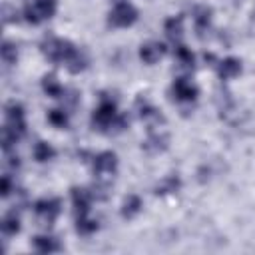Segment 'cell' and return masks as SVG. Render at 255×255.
Listing matches in <instances>:
<instances>
[{"instance_id":"28","label":"cell","mask_w":255,"mask_h":255,"mask_svg":"<svg viewBox=\"0 0 255 255\" xmlns=\"http://www.w3.org/2000/svg\"><path fill=\"white\" fill-rule=\"evenodd\" d=\"M8 155V165L10 167H20V157L18 155H10V153H6Z\"/></svg>"},{"instance_id":"24","label":"cell","mask_w":255,"mask_h":255,"mask_svg":"<svg viewBox=\"0 0 255 255\" xmlns=\"http://www.w3.org/2000/svg\"><path fill=\"white\" fill-rule=\"evenodd\" d=\"M66 68H68L70 74H80V72H84V70L88 68V56H86L82 50H78V52L72 56V60L66 64Z\"/></svg>"},{"instance_id":"3","label":"cell","mask_w":255,"mask_h":255,"mask_svg":"<svg viewBox=\"0 0 255 255\" xmlns=\"http://www.w3.org/2000/svg\"><path fill=\"white\" fill-rule=\"evenodd\" d=\"M58 10L56 0H32L24 8V20L32 26L42 24L44 20H50Z\"/></svg>"},{"instance_id":"4","label":"cell","mask_w":255,"mask_h":255,"mask_svg":"<svg viewBox=\"0 0 255 255\" xmlns=\"http://www.w3.org/2000/svg\"><path fill=\"white\" fill-rule=\"evenodd\" d=\"M139 14L133 4L129 2H116V6L108 14V24L112 28H129L137 22Z\"/></svg>"},{"instance_id":"16","label":"cell","mask_w":255,"mask_h":255,"mask_svg":"<svg viewBox=\"0 0 255 255\" xmlns=\"http://www.w3.org/2000/svg\"><path fill=\"white\" fill-rule=\"evenodd\" d=\"M163 32L169 40L179 42L183 36V16H171L163 22Z\"/></svg>"},{"instance_id":"29","label":"cell","mask_w":255,"mask_h":255,"mask_svg":"<svg viewBox=\"0 0 255 255\" xmlns=\"http://www.w3.org/2000/svg\"><path fill=\"white\" fill-rule=\"evenodd\" d=\"M114 2H126V0H114Z\"/></svg>"},{"instance_id":"20","label":"cell","mask_w":255,"mask_h":255,"mask_svg":"<svg viewBox=\"0 0 255 255\" xmlns=\"http://www.w3.org/2000/svg\"><path fill=\"white\" fill-rule=\"evenodd\" d=\"M32 157L38 161V163H46V161H52L56 157V149L48 143V141H38L32 149Z\"/></svg>"},{"instance_id":"2","label":"cell","mask_w":255,"mask_h":255,"mask_svg":"<svg viewBox=\"0 0 255 255\" xmlns=\"http://www.w3.org/2000/svg\"><path fill=\"white\" fill-rule=\"evenodd\" d=\"M40 50L42 54L54 62V64H68L72 60V56L78 52V48L70 42V40H64V38H56V36H50L46 38L42 44H40Z\"/></svg>"},{"instance_id":"26","label":"cell","mask_w":255,"mask_h":255,"mask_svg":"<svg viewBox=\"0 0 255 255\" xmlns=\"http://www.w3.org/2000/svg\"><path fill=\"white\" fill-rule=\"evenodd\" d=\"M24 118V106L20 102H8L6 104V120H20Z\"/></svg>"},{"instance_id":"7","label":"cell","mask_w":255,"mask_h":255,"mask_svg":"<svg viewBox=\"0 0 255 255\" xmlns=\"http://www.w3.org/2000/svg\"><path fill=\"white\" fill-rule=\"evenodd\" d=\"M92 167H94V173L98 177L114 175L118 169V155L114 151H100L98 155H94Z\"/></svg>"},{"instance_id":"23","label":"cell","mask_w":255,"mask_h":255,"mask_svg":"<svg viewBox=\"0 0 255 255\" xmlns=\"http://www.w3.org/2000/svg\"><path fill=\"white\" fill-rule=\"evenodd\" d=\"M98 221L96 219H92L90 215H80V217H76V231L80 233V235H92V233H96L98 231Z\"/></svg>"},{"instance_id":"21","label":"cell","mask_w":255,"mask_h":255,"mask_svg":"<svg viewBox=\"0 0 255 255\" xmlns=\"http://www.w3.org/2000/svg\"><path fill=\"white\" fill-rule=\"evenodd\" d=\"M20 229H22L20 215H18L14 209L8 211V213L4 215V219H2V233H4V235H16V233H20Z\"/></svg>"},{"instance_id":"13","label":"cell","mask_w":255,"mask_h":255,"mask_svg":"<svg viewBox=\"0 0 255 255\" xmlns=\"http://www.w3.org/2000/svg\"><path fill=\"white\" fill-rule=\"evenodd\" d=\"M32 247L36 253H42V255H48V253H56L62 249L60 241L52 235H36L32 239Z\"/></svg>"},{"instance_id":"6","label":"cell","mask_w":255,"mask_h":255,"mask_svg":"<svg viewBox=\"0 0 255 255\" xmlns=\"http://www.w3.org/2000/svg\"><path fill=\"white\" fill-rule=\"evenodd\" d=\"M171 94H173V98H175L177 102H181V104H191V102L197 100L199 90H197V86H195L193 82H189L187 78H177V80H173V84H171Z\"/></svg>"},{"instance_id":"15","label":"cell","mask_w":255,"mask_h":255,"mask_svg":"<svg viewBox=\"0 0 255 255\" xmlns=\"http://www.w3.org/2000/svg\"><path fill=\"white\" fill-rule=\"evenodd\" d=\"M181 189V177L177 173L165 175L157 185H155V195H171Z\"/></svg>"},{"instance_id":"19","label":"cell","mask_w":255,"mask_h":255,"mask_svg":"<svg viewBox=\"0 0 255 255\" xmlns=\"http://www.w3.org/2000/svg\"><path fill=\"white\" fill-rule=\"evenodd\" d=\"M173 56H175V60H177V64H179L181 68L193 70V66H195V56H193V52H191L187 46L177 44L175 50H173Z\"/></svg>"},{"instance_id":"14","label":"cell","mask_w":255,"mask_h":255,"mask_svg":"<svg viewBox=\"0 0 255 255\" xmlns=\"http://www.w3.org/2000/svg\"><path fill=\"white\" fill-rule=\"evenodd\" d=\"M141 207H143L141 197H139V195H135V193H129V195H128V197H124V201H122L120 215H122L124 219H133L135 215H139Z\"/></svg>"},{"instance_id":"9","label":"cell","mask_w":255,"mask_h":255,"mask_svg":"<svg viewBox=\"0 0 255 255\" xmlns=\"http://www.w3.org/2000/svg\"><path fill=\"white\" fill-rule=\"evenodd\" d=\"M72 205H74V213L76 217L80 215H88L90 213V205H92V193L86 187H72Z\"/></svg>"},{"instance_id":"12","label":"cell","mask_w":255,"mask_h":255,"mask_svg":"<svg viewBox=\"0 0 255 255\" xmlns=\"http://www.w3.org/2000/svg\"><path fill=\"white\" fill-rule=\"evenodd\" d=\"M241 60L239 58H233V56H229V58H223L219 64H217V74H219V78L221 80H231V78H237L239 74H241Z\"/></svg>"},{"instance_id":"22","label":"cell","mask_w":255,"mask_h":255,"mask_svg":"<svg viewBox=\"0 0 255 255\" xmlns=\"http://www.w3.org/2000/svg\"><path fill=\"white\" fill-rule=\"evenodd\" d=\"M68 122H70V118H68V112L66 110L54 108V110L48 112V124L50 126H54L58 129H66L68 128Z\"/></svg>"},{"instance_id":"8","label":"cell","mask_w":255,"mask_h":255,"mask_svg":"<svg viewBox=\"0 0 255 255\" xmlns=\"http://www.w3.org/2000/svg\"><path fill=\"white\" fill-rule=\"evenodd\" d=\"M163 56H165V46L161 42H157V40H149V42L141 44V48H139V58L147 66L157 64Z\"/></svg>"},{"instance_id":"1","label":"cell","mask_w":255,"mask_h":255,"mask_svg":"<svg viewBox=\"0 0 255 255\" xmlns=\"http://www.w3.org/2000/svg\"><path fill=\"white\" fill-rule=\"evenodd\" d=\"M92 128L102 133H118L128 128V118L118 112L116 100L102 96L92 112Z\"/></svg>"},{"instance_id":"18","label":"cell","mask_w":255,"mask_h":255,"mask_svg":"<svg viewBox=\"0 0 255 255\" xmlns=\"http://www.w3.org/2000/svg\"><path fill=\"white\" fill-rule=\"evenodd\" d=\"M211 16H213V10L209 6H197L193 8V22H195V30L197 32H203L209 28L211 24Z\"/></svg>"},{"instance_id":"27","label":"cell","mask_w":255,"mask_h":255,"mask_svg":"<svg viewBox=\"0 0 255 255\" xmlns=\"http://www.w3.org/2000/svg\"><path fill=\"white\" fill-rule=\"evenodd\" d=\"M12 191H16V185H14V181H12L10 175H4L0 179V193H2V197H8Z\"/></svg>"},{"instance_id":"10","label":"cell","mask_w":255,"mask_h":255,"mask_svg":"<svg viewBox=\"0 0 255 255\" xmlns=\"http://www.w3.org/2000/svg\"><path fill=\"white\" fill-rule=\"evenodd\" d=\"M135 110H137V114H139V118L143 120V122H149V124H159V122H163V116L159 114V110L147 100V98H137L135 100Z\"/></svg>"},{"instance_id":"11","label":"cell","mask_w":255,"mask_h":255,"mask_svg":"<svg viewBox=\"0 0 255 255\" xmlns=\"http://www.w3.org/2000/svg\"><path fill=\"white\" fill-rule=\"evenodd\" d=\"M167 145H169V137H167L165 133L151 131V133L147 135V139L143 141L141 149H143L145 153H149V155H155V153H163V151L167 149Z\"/></svg>"},{"instance_id":"5","label":"cell","mask_w":255,"mask_h":255,"mask_svg":"<svg viewBox=\"0 0 255 255\" xmlns=\"http://www.w3.org/2000/svg\"><path fill=\"white\" fill-rule=\"evenodd\" d=\"M60 211H62V201L58 197H42L34 203V213H36L40 225H46V227L54 225Z\"/></svg>"},{"instance_id":"17","label":"cell","mask_w":255,"mask_h":255,"mask_svg":"<svg viewBox=\"0 0 255 255\" xmlns=\"http://www.w3.org/2000/svg\"><path fill=\"white\" fill-rule=\"evenodd\" d=\"M42 90H44V94L46 96H50V98H64V94H66V90H64V86L58 82V78L54 76V74H46L44 78H42Z\"/></svg>"},{"instance_id":"25","label":"cell","mask_w":255,"mask_h":255,"mask_svg":"<svg viewBox=\"0 0 255 255\" xmlns=\"http://www.w3.org/2000/svg\"><path fill=\"white\" fill-rule=\"evenodd\" d=\"M2 60H4V64H8V66H12V64L18 62V48H16V44H12V42H8V40L2 44Z\"/></svg>"}]
</instances>
